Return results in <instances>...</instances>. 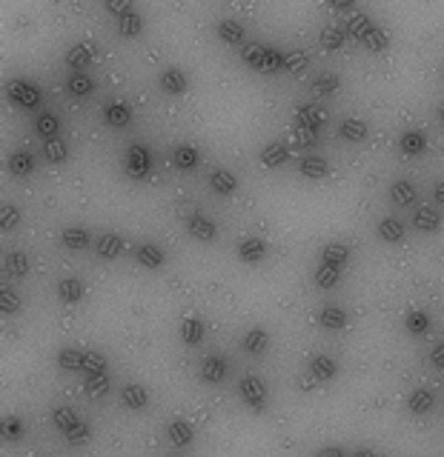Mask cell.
<instances>
[{
    "label": "cell",
    "instance_id": "obj_15",
    "mask_svg": "<svg viewBox=\"0 0 444 457\" xmlns=\"http://www.w3.org/2000/svg\"><path fill=\"white\" fill-rule=\"evenodd\" d=\"M121 400L126 409H132V412H144L147 409V403H149V391L144 386H138V383H130V386H123L121 389Z\"/></svg>",
    "mask_w": 444,
    "mask_h": 457
},
{
    "label": "cell",
    "instance_id": "obj_4",
    "mask_svg": "<svg viewBox=\"0 0 444 457\" xmlns=\"http://www.w3.org/2000/svg\"><path fill=\"white\" fill-rule=\"evenodd\" d=\"M238 395H241V400L256 415H261L267 409V386H264L261 378H256V374H247V378H241V383H238Z\"/></svg>",
    "mask_w": 444,
    "mask_h": 457
},
{
    "label": "cell",
    "instance_id": "obj_58",
    "mask_svg": "<svg viewBox=\"0 0 444 457\" xmlns=\"http://www.w3.org/2000/svg\"><path fill=\"white\" fill-rule=\"evenodd\" d=\"M315 386H319V380H315V378H312V374H307V378H304V380H301V391H312Z\"/></svg>",
    "mask_w": 444,
    "mask_h": 457
},
{
    "label": "cell",
    "instance_id": "obj_29",
    "mask_svg": "<svg viewBox=\"0 0 444 457\" xmlns=\"http://www.w3.org/2000/svg\"><path fill=\"white\" fill-rule=\"evenodd\" d=\"M416 228L419 232H439V226H441V215L433 209V206H419L416 209V218H413Z\"/></svg>",
    "mask_w": 444,
    "mask_h": 457
},
{
    "label": "cell",
    "instance_id": "obj_56",
    "mask_svg": "<svg viewBox=\"0 0 444 457\" xmlns=\"http://www.w3.org/2000/svg\"><path fill=\"white\" fill-rule=\"evenodd\" d=\"M327 6L332 12H350L356 6V0H327Z\"/></svg>",
    "mask_w": 444,
    "mask_h": 457
},
{
    "label": "cell",
    "instance_id": "obj_6",
    "mask_svg": "<svg viewBox=\"0 0 444 457\" xmlns=\"http://www.w3.org/2000/svg\"><path fill=\"white\" fill-rule=\"evenodd\" d=\"M95 55H98V49H95V43L84 40V43H75L69 52H66V66L75 69V72H84L89 69V63L95 60Z\"/></svg>",
    "mask_w": 444,
    "mask_h": 457
},
{
    "label": "cell",
    "instance_id": "obj_53",
    "mask_svg": "<svg viewBox=\"0 0 444 457\" xmlns=\"http://www.w3.org/2000/svg\"><path fill=\"white\" fill-rule=\"evenodd\" d=\"M3 434H6V440H18L21 434H23V423H21V417H6L3 420Z\"/></svg>",
    "mask_w": 444,
    "mask_h": 457
},
{
    "label": "cell",
    "instance_id": "obj_44",
    "mask_svg": "<svg viewBox=\"0 0 444 457\" xmlns=\"http://www.w3.org/2000/svg\"><path fill=\"white\" fill-rule=\"evenodd\" d=\"M341 89V77L338 75H332V72H324L312 80V92L315 94H336Z\"/></svg>",
    "mask_w": 444,
    "mask_h": 457
},
{
    "label": "cell",
    "instance_id": "obj_35",
    "mask_svg": "<svg viewBox=\"0 0 444 457\" xmlns=\"http://www.w3.org/2000/svg\"><path fill=\"white\" fill-rule=\"evenodd\" d=\"M390 198H393L395 206H410V203H416L419 194H416V186L410 181H395L390 186Z\"/></svg>",
    "mask_w": 444,
    "mask_h": 457
},
{
    "label": "cell",
    "instance_id": "obj_7",
    "mask_svg": "<svg viewBox=\"0 0 444 457\" xmlns=\"http://www.w3.org/2000/svg\"><path fill=\"white\" fill-rule=\"evenodd\" d=\"M186 232L193 235L195 240H201V243H210V240L218 237L215 223H212L207 215H201V211H195V215H189V218H186Z\"/></svg>",
    "mask_w": 444,
    "mask_h": 457
},
{
    "label": "cell",
    "instance_id": "obj_49",
    "mask_svg": "<svg viewBox=\"0 0 444 457\" xmlns=\"http://www.w3.org/2000/svg\"><path fill=\"white\" fill-rule=\"evenodd\" d=\"M0 312L3 315H18L21 312V295L12 286L0 289Z\"/></svg>",
    "mask_w": 444,
    "mask_h": 457
},
{
    "label": "cell",
    "instance_id": "obj_39",
    "mask_svg": "<svg viewBox=\"0 0 444 457\" xmlns=\"http://www.w3.org/2000/svg\"><path fill=\"white\" fill-rule=\"evenodd\" d=\"M35 129H38V135L46 138V140L58 138V132H60L58 114H52V112H40V114H38V120H35Z\"/></svg>",
    "mask_w": 444,
    "mask_h": 457
},
{
    "label": "cell",
    "instance_id": "obj_50",
    "mask_svg": "<svg viewBox=\"0 0 444 457\" xmlns=\"http://www.w3.org/2000/svg\"><path fill=\"white\" fill-rule=\"evenodd\" d=\"M18 223H21L18 206L3 203V211H0V226H3V232H12V228H18Z\"/></svg>",
    "mask_w": 444,
    "mask_h": 457
},
{
    "label": "cell",
    "instance_id": "obj_5",
    "mask_svg": "<svg viewBox=\"0 0 444 457\" xmlns=\"http://www.w3.org/2000/svg\"><path fill=\"white\" fill-rule=\"evenodd\" d=\"M149 172H152V152H149V146L132 143L130 149H126V174H130L132 181H144Z\"/></svg>",
    "mask_w": 444,
    "mask_h": 457
},
{
    "label": "cell",
    "instance_id": "obj_54",
    "mask_svg": "<svg viewBox=\"0 0 444 457\" xmlns=\"http://www.w3.org/2000/svg\"><path fill=\"white\" fill-rule=\"evenodd\" d=\"M103 3H106V9H109V12L115 14V18H121L123 12L135 9V6H132V0H103Z\"/></svg>",
    "mask_w": 444,
    "mask_h": 457
},
{
    "label": "cell",
    "instance_id": "obj_31",
    "mask_svg": "<svg viewBox=\"0 0 444 457\" xmlns=\"http://www.w3.org/2000/svg\"><path fill=\"white\" fill-rule=\"evenodd\" d=\"M6 166H9V172L14 177H26V174H32V169H35V157H32L29 152H23V149H18V152L9 155Z\"/></svg>",
    "mask_w": 444,
    "mask_h": 457
},
{
    "label": "cell",
    "instance_id": "obj_38",
    "mask_svg": "<svg viewBox=\"0 0 444 457\" xmlns=\"http://www.w3.org/2000/svg\"><path fill=\"white\" fill-rule=\"evenodd\" d=\"M367 123H364L361 118H347L344 123H341V129H338V135L344 138V140H353V143H358V140H364L367 138Z\"/></svg>",
    "mask_w": 444,
    "mask_h": 457
},
{
    "label": "cell",
    "instance_id": "obj_40",
    "mask_svg": "<svg viewBox=\"0 0 444 457\" xmlns=\"http://www.w3.org/2000/svg\"><path fill=\"white\" fill-rule=\"evenodd\" d=\"M430 323H433L430 315L421 312V309H413V312H407V317H404V326L410 335H427L430 332Z\"/></svg>",
    "mask_w": 444,
    "mask_h": 457
},
{
    "label": "cell",
    "instance_id": "obj_21",
    "mask_svg": "<svg viewBox=\"0 0 444 457\" xmlns=\"http://www.w3.org/2000/svg\"><path fill=\"white\" fill-rule=\"evenodd\" d=\"M319 323L324 326V329H330V332H341V329H347L350 317H347V312L341 306H324L321 315H319Z\"/></svg>",
    "mask_w": 444,
    "mask_h": 457
},
{
    "label": "cell",
    "instance_id": "obj_10",
    "mask_svg": "<svg viewBox=\"0 0 444 457\" xmlns=\"http://www.w3.org/2000/svg\"><path fill=\"white\" fill-rule=\"evenodd\" d=\"M258 160H261L264 169H278V166H284V163L290 160V152H287V146H281L278 140H273V143H264L261 146Z\"/></svg>",
    "mask_w": 444,
    "mask_h": 457
},
{
    "label": "cell",
    "instance_id": "obj_23",
    "mask_svg": "<svg viewBox=\"0 0 444 457\" xmlns=\"http://www.w3.org/2000/svg\"><path fill=\"white\" fill-rule=\"evenodd\" d=\"M95 252H98L103 260H115L123 252V240L112 232H103V235H98V240H95Z\"/></svg>",
    "mask_w": 444,
    "mask_h": 457
},
{
    "label": "cell",
    "instance_id": "obj_60",
    "mask_svg": "<svg viewBox=\"0 0 444 457\" xmlns=\"http://www.w3.org/2000/svg\"><path fill=\"white\" fill-rule=\"evenodd\" d=\"M353 457H378V454H375L373 449H358V452H356Z\"/></svg>",
    "mask_w": 444,
    "mask_h": 457
},
{
    "label": "cell",
    "instance_id": "obj_26",
    "mask_svg": "<svg viewBox=\"0 0 444 457\" xmlns=\"http://www.w3.org/2000/svg\"><path fill=\"white\" fill-rule=\"evenodd\" d=\"M347 260H350V246L347 243H327L321 249V263H332V266L344 269Z\"/></svg>",
    "mask_w": 444,
    "mask_h": 457
},
{
    "label": "cell",
    "instance_id": "obj_9",
    "mask_svg": "<svg viewBox=\"0 0 444 457\" xmlns=\"http://www.w3.org/2000/svg\"><path fill=\"white\" fill-rule=\"evenodd\" d=\"M264 257H267V243L261 237H244L238 243V260H241V263L256 266Z\"/></svg>",
    "mask_w": 444,
    "mask_h": 457
},
{
    "label": "cell",
    "instance_id": "obj_52",
    "mask_svg": "<svg viewBox=\"0 0 444 457\" xmlns=\"http://www.w3.org/2000/svg\"><path fill=\"white\" fill-rule=\"evenodd\" d=\"M84 371H86V374L106 371V357H103L101 352H86V357H84Z\"/></svg>",
    "mask_w": 444,
    "mask_h": 457
},
{
    "label": "cell",
    "instance_id": "obj_51",
    "mask_svg": "<svg viewBox=\"0 0 444 457\" xmlns=\"http://www.w3.org/2000/svg\"><path fill=\"white\" fill-rule=\"evenodd\" d=\"M307 66V55L304 52H284V72H304Z\"/></svg>",
    "mask_w": 444,
    "mask_h": 457
},
{
    "label": "cell",
    "instance_id": "obj_30",
    "mask_svg": "<svg viewBox=\"0 0 444 457\" xmlns=\"http://www.w3.org/2000/svg\"><path fill=\"white\" fill-rule=\"evenodd\" d=\"M166 434H169V443L172 446H178V449H184V446H189L193 443V426H189L186 420H172L169 423V429H166Z\"/></svg>",
    "mask_w": 444,
    "mask_h": 457
},
{
    "label": "cell",
    "instance_id": "obj_62",
    "mask_svg": "<svg viewBox=\"0 0 444 457\" xmlns=\"http://www.w3.org/2000/svg\"><path fill=\"white\" fill-rule=\"evenodd\" d=\"M441 72H444V69H441Z\"/></svg>",
    "mask_w": 444,
    "mask_h": 457
},
{
    "label": "cell",
    "instance_id": "obj_8",
    "mask_svg": "<svg viewBox=\"0 0 444 457\" xmlns=\"http://www.w3.org/2000/svg\"><path fill=\"white\" fill-rule=\"evenodd\" d=\"M324 112L315 106V103H304V106H298V126L301 129H307V132L312 138H319V132L324 129Z\"/></svg>",
    "mask_w": 444,
    "mask_h": 457
},
{
    "label": "cell",
    "instance_id": "obj_43",
    "mask_svg": "<svg viewBox=\"0 0 444 457\" xmlns=\"http://www.w3.org/2000/svg\"><path fill=\"white\" fill-rule=\"evenodd\" d=\"M341 280V269L338 266H332V263H321L319 269H315V283H319L321 289H332V286H338Z\"/></svg>",
    "mask_w": 444,
    "mask_h": 457
},
{
    "label": "cell",
    "instance_id": "obj_12",
    "mask_svg": "<svg viewBox=\"0 0 444 457\" xmlns=\"http://www.w3.org/2000/svg\"><path fill=\"white\" fill-rule=\"evenodd\" d=\"M161 89L166 92V94H186V89H189V77H186V72L184 69H178V66H169V69H164L161 72Z\"/></svg>",
    "mask_w": 444,
    "mask_h": 457
},
{
    "label": "cell",
    "instance_id": "obj_14",
    "mask_svg": "<svg viewBox=\"0 0 444 457\" xmlns=\"http://www.w3.org/2000/svg\"><path fill=\"white\" fill-rule=\"evenodd\" d=\"M310 374H312V378L319 380V383H330V380L338 374V363L332 361L330 354H315L312 361H310Z\"/></svg>",
    "mask_w": 444,
    "mask_h": 457
},
{
    "label": "cell",
    "instance_id": "obj_57",
    "mask_svg": "<svg viewBox=\"0 0 444 457\" xmlns=\"http://www.w3.org/2000/svg\"><path fill=\"white\" fill-rule=\"evenodd\" d=\"M315 457H347V452L341 446H324Z\"/></svg>",
    "mask_w": 444,
    "mask_h": 457
},
{
    "label": "cell",
    "instance_id": "obj_32",
    "mask_svg": "<svg viewBox=\"0 0 444 457\" xmlns=\"http://www.w3.org/2000/svg\"><path fill=\"white\" fill-rule=\"evenodd\" d=\"M204 320L201 317H184L181 323V340L186 343V346H198V343L204 340Z\"/></svg>",
    "mask_w": 444,
    "mask_h": 457
},
{
    "label": "cell",
    "instance_id": "obj_2",
    "mask_svg": "<svg viewBox=\"0 0 444 457\" xmlns=\"http://www.w3.org/2000/svg\"><path fill=\"white\" fill-rule=\"evenodd\" d=\"M244 63L256 72H278L284 69V55L273 46H244Z\"/></svg>",
    "mask_w": 444,
    "mask_h": 457
},
{
    "label": "cell",
    "instance_id": "obj_19",
    "mask_svg": "<svg viewBox=\"0 0 444 457\" xmlns=\"http://www.w3.org/2000/svg\"><path fill=\"white\" fill-rule=\"evenodd\" d=\"M84 295H86V286H84V280H77V277H63L58 283L60 303H81Z\"/></svg>",
    "mask_w": 444,
    "mask_h": 457
},
{
    "label": "cell",
    "instance_id": "obj_17",
    "mask_svg": "<svg viewBox=\"0 0 444 457\" xmlns=\"http://www.w3.org/2000/svg\"><path fill=\"white\" fill-rule=\"evenodd\" d=\"M227 378V361L221 354H210L207 361L201 363V380L204 383H221Z\"/></svg>",
    "mask_w": 444,
    "mask_h": 457
},
{
    "label": "cell",
    "instance_id": "obj_11",
    "mask_svg": "<svg viewBox=\"0 0 444 457\" xmlns=\"http://www.w3.org/2000/svg\"><path fill=\"white\" fill-rule=\"evenodd\" d=\"M198 163H201V152L195 149L193 143H178L175 149H172V166H175V169L193 172Z\"/></svg>",
    "mask_w": 444,
    "mask_h": 457
},
{
    "label": "cell",
    "instance_id": "obj_3",
    "mask_svg": "<svg viewBox=\"0 0 444 457\" xmlns=\"http://www.w3.org/2000/svg\"><path fill=\"white\" fill-rule=\"evenodd\" d=\"M6 97L18 109H38L40 106V89L26 77H12L6 83Z\"/></svg>",
    "mask_w": 444,
    "mask_h": 457
},
{
    "label": "cell",
    "instance_id": "obj_59",
    "mask_svg": "<svg viewBox=\"0 0 444 457\" xmlns=\"http://www.w3.org/2000/svg\"><path fill=\"white\" fill-rule=\"evenodd\" d=\"M436 200H439V206H444V181L436 186Z\"/></svg>",
    "mask_w": 444,
    "mask_h": 457
},
{
    "label": "cell",
    "instance_id": "obj_36",
    "mask_svg": "<svg viewBox=\"0 0 444 457\" xmlns=\"http://www.w3.org/2000/svg\"><path fill=\"white\" fill-rule=\"evenodd\" d=\"M373 29V21H370V14H364V12H353L350 18H347V35L356 38V40H364V35Z\"/></svg>",
    "mask_w": 444,
    "mask_h": 457
},
{
    "label": "cell",
    "instance_id": "obj_42",
    "mask_svg": "<svg viewBox=\"0 0 444 457\" xmlns=\"http://www.w3.org/2000/svg\"><path fill=\"white\" fill-rule=\"evenodd\" d=\"M66 89L77 97H86L89 92H95V80L86 75V72H72L69 80H66Z\"/></svg>",
    "mask_w": 444,
    "mask_h": 457
},
{
    "label": "cell",
    "instance_id": "obj_33",
    "mask_svg": "<svg viewBox=\"0 0 444 457\" xmlns=\"http://www.w3.org/2000/svg\"><path fill=\"white\" fill-rule=\"evenodd\" d=\"M267 346H269V332L264 326H256V329H249L244 335V349L249 354H261V352H267Z\"/></svg>",
    "mask_w": 444,
    "mask_h": 457
},
{
    "label": "cell",
    "instance_id": "obj_55",
    "mask_svg": "<svg viewBox=\"0 0 444 457\" xmlns=\"http://www.w3.org/2000/svg\"><path fill=\"white\" fill-rule=\"evenodd\" d=\"M430 363L436 369H444V343H436L433 352H430Z\"/></svg>",
    "mask_w": 444,
    "mask_h": 457
},
{
    "label": "cell",
    "instance_id": "obj_48",
    "mask_svg": "<svg viewBox=\"0 0 444 457\" xmlns=\"http://www.w3.org/2000/svg\"><path fill=\"white\" fill-rule=\"evenodd\" d=\"M86 391L92 397H103L106 391H109V378H106V371H95V374H86V380H84Z\"/></svg>",
    "mask_w": 444,
    "mask_h": 457
},
{
    "label": "cell",
    "instance_id": "obj_45",
    "mask_svg": "<svg viewBox=\"0 0 444 457\" xmlns=\"http://www.w3.org/2000/svg\"><path fill=\"white\" fill-rule=\"evenodd\" d=\"M361 43L367 46L370 52H384V49L390 46V38H387V31H384L382 26H375V23H373V29L367 31V35H364Z\"/></svg>",
    "mask_w": 444,
    "mask_h": 457
},
{
    "label": "cell",
    "instance_id": "obj_27",
    "mask_svg": "<svg viewBox=\"0 0 444 457\" xmlns=\"http://www.w3.org/2000/svg\"><path fill=\"white\" fill-rule=\"evenodd\" d=\"M60 243L69 252H81V249L89 246V232H86V228H81V226H69V228H63Z\"/></svg>",
    "mask_w": 444,
    "mask_h": 457
},
{
    "label": "cell",
    "instance_id": "obj_37",
    "mask_svg": "<svg viewBox=\"0 0 444 457\" xmlns=\"http://www.w3.org/2000/svg\"><path fill=\"white\" fill-rule=\"evenodd\" d=\"M319 40H321V46L327 49V52H338V49L347 43V29H341V26H324Z\"/></svg>",
    "mask_w": 444,
    "mask_h": 457
},
{
    "label": "cell",
    "instance_id": "obj_16",
    "mask_svg": "<svg viewBox=\"0 0 444 457\" xmlns=\"http://www.w3.org/2000/svg\"><path fill=\"white\" fill-rule=\"evenodd\" d=\"M135 257H138V263L144 266V269H161V266L166 263L164 249L155 246V243H140L138 252H135Z\"/></svg>",
    "mask_w": 444,
    "mask_h": 457
},
{
    "label": "cell",
    "instance_id": "obj_13",
    "mask_svg": "<svg viewBox=\"0 0 444 457\" xmlns=\"http://www.w3.org/2000/svg\"><path fill=\"white\" fill-rule=\"evenodd\" d=\"M103 120L109 126H115V129H123V126H130L132 123V109L126 101H109L103 106Z\"/></svg>",
    "mask_w": 444,
    "mask_h": 457
},
{
    "label": "cell",
    "instance_id": "obj_22",
    "mask_svg": "<svg viewBox=\"0 0 444 457\" xmlns=\"http://www.w3.org/2000/svg\"><path fill=\"white\" fill-rule=\"evenodd\" d=\"M218 38L224 40L227 46H241L244 40H247V29H244V23H238V21H221L218 23Z\"/></svg>",
    "mask_w": 444,
    "mask_h": 457
},
{
    "label": "cell",
    "instance_id": "obj_46",
    "mask_svg": "<svg viewBox=\"0 0 444 457\" xmlns=\"http://www.w3.org/2000/svg\"><path fill=\"white\" fill-rule=\"evenodd\" d=\"M3 266H6V274H12V277H26L29 274V257L23 252H9Z\"/></svg>",
    "mask_w": 444,
    "mask_h": 457
},
{
    "label": "cell",
    "instance_id": "obj_1",
    "mask_svg": "<svg viewBox=\"0 0 444 457\" xmlns=\"http://www.w3.org/2000/svg\"><path fill=\"white\" fill-rule=\"evenodd\" d=\"M52 423L55 426L66 434V440L72 446H84L89 443V437H92V429H89V423L84 417H77V412L66 409V406H58V409L52 412Z\"/></svg>",
    "mask_w": 444,
    "mask_h": 457
},
{
    "label": "cell",
    "instance_id": "obj_18",
    "mask_svg": "<svg viewBox=\"0 0 444 457\" xmlns=\"http://www.w3.org/2000/svg\"><path fill=\"white\" fill-rule=\"evenodd\" d=\"M210 189L215 194H221V198H230V194H235V189H238V181L227 169H212L210 172Z\"/></svg>",
    "mask_w": 444,
    "mask_h": 457
},
{
    "label": "cell",
    "instance_id": "obj_61",
    "mask_svg": "<svg viewBox=\"0 0 444 457\" xmlns=\"http://www.w3.org/2000/svg\"><path fill=\"white\" fill-rule=\"evenodd\" d=\"M439 118H441V123H444V106H441V109H439Z\"/></svg>",
    "mask_w": 444,
    "mask_h": 457
},
{
    "label": "cell",
    "instance_id": "obj_25",
    "mask_svg": "<svg viewBox=\"0 0 444 457\" xmlns=\"http://www.w3.org/2000/svg\"><path fill=\"white\" fill-rule=\"evenodd\" d=\"M399 149H402V155H407V157L424 155V149H427L424 132H404V135L399 138Z\"/></svg>",
    "mask_w": 444,
    "mask_h": 457
},
{
    "label": "cell",
    "instance_id": "obj_41",
    "mask_svg": "<svg viewBox=\"0 0 444 457\" xmlns=\"http://www.w3.org/2000/svg\"><path fill=\"white\" fill-rule=\"evenodd\" d=\"M84 357H86V352H81V349H60L58 366L66 371H84Z\"/></svg>",
    "mask_w": 444,
    "mask_h": 457
},
{
    "label": "cell",
    "instance_id": "obj_28",
    "mask_svg": "<svg viewBox=\"0 0 444 457\" xmlns=\"http://www.w3.org/2000/svg\"><path fill=\"white\" fill-rule=\"evenodd\" d=\"M118 21V31L123 38H138L140 31H144V18L135 12V9H130V12H123L121 18H115Z\"/></svg>",
    "mask_w": 444,
    "mask_h": 457
},
{
    "label": "cell",
    "instance_id": "obj_34",
    "mask_svg": "<svg viewBox=\"0 0 444 457\" xmlns=\"http://www.w3.org/2000/svg\"><path fill=\"white\" fill-rule=\"evenodd\" d=\"M375 235L382 237L384 243H399L404 237V226H402V220H395V218H382V220H378Z\"/></svg>",
    "mask_w": 444,
    "mask_h": 457
},
{
    "label": "cell",
    "instance_id": "obj_20",
    "mask_svg": "<svg viewBox=\"0 0 444 457\" xmlns=\"http://www.w3.org/2000/svg\"><path fill=\"white\" fill-rule=\"evenodd\" d=\"M433 406H436V395H433L430 389H413V391H410L407 409L413 412V415H427V412H433Z\"/></svg>",
    "mask_w": 444,
    "mask_h": 457
},
{
    "label": "cell",
    "instance_id": "obj_24",
    "mask_svg": "<svg viewBox=\"0 0 444 457\" xmlns=\"http://www.w3.org/2000/svg\"><path fill=\"white\" fill-rule=\"evenodd\" d=\"M330 174V163L319 155H310L301 160V177H307V181H324Z\"/></svg>",
    "mask_w": 444,
    "mask_h": 457
},
{
    "label": "cell",
    "instance_id": "obj_47",
    "mask_svg": "<svg viewBox=\"0 0 444 457\" xmlns=\"http://www.w3.org/2000/svg\"><path fill=\"white\" fill-rule=\"evenodd\" d=\"M43 152H46V157H49V163H66L69 146H66V140H63V138H52V140H46Z\"/></svg>",
    "mask_w": 444,
    "mask_h": 457
}]
</instances>
